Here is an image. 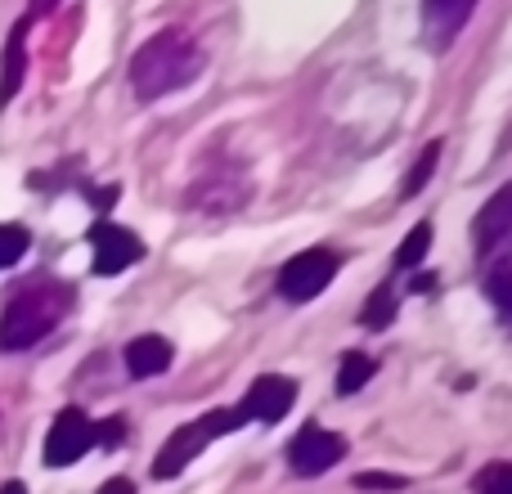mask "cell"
<instances>
[{"instance_id":"obj_16","label":"cell","mask_w":512,"mask_h":494,"mask_svg":"<svg viewBox=\"0 0 512 494\" xmlns=\"http://www.w3.org/2000/svg\"><path fill=\"white\" fill-rule=\"evenodd\" d=\"M486 292H490V301H495L499 319L512 328V265H495V270L486 274Z\"/></svg>"},{"instance_id":"obj_2","label":"cell","mask_w":512,"mask_h":494,"mask_svg":"<svg viewBox=\"0 0 512 494\" xmlns=\"http://www.w3.org/2000/svg\"><path fill=\"white\" fill-rule=\"evenodd\" d=\"M72 292L63 283H36V288H23L0 315V346L5 351H27L41 337H50L59 328L63 310H68Z\"/></svg>"},{"instance_id":"obj_4","label":"cell","mask_w":512,"mask_h":494,"mask_svg":"<svg viewBox=\"0 0 512 494\" xmlns=\"http://www.w3.org/2000/svg\"><path fill=\"white\" fill-rule=\"evenodd\" d=\"M248 198H252L248 171H243L234 158H221V162H207L203 176L189 185L185 203L194 207V212H203V216H234Z\"/></svg>"},{"instance_id":"obj_22","label":"cell","mask_w":512,"mask_h":494,"mask_svg":"<svg viewBox=\"0 0 512 494\" xmlns=\"http://www.w3.org/2000/svg\"><path fill=\"white\" fill-rule=\"evenodd\" d=\"M126 436V418H108L104 427H95V441L99 445H117Z\"/></svg>"},{"instance_id":"obj_6","label":"cell","mask_w":512,"mask_h":494,"mask_svg":"<svg viewBox=\"0 0 512 494\" xmlns=\"http://www.w3.org/2000/svg\"><path fill=\"white\" fill-rule=\"evenodd\" d=\"M472 239H477V256L495 270V265L512 261V185H504L472 221Z\"/></svg>"},{"instance_id":"obj_17","label":"cell","mask_w":512,"mask_h":494,"mask_svg":"<svg viewBox=\"0 0 512 494\" xmlns=\"http://www.w3.org/2000/svg\"><path fill=\"white\" fill-rule=\"evenodd\" d=\"M477 494H512V463H486V468L472 477Z\"/></svg>"},{"instance_id":"obj_24","label":"cell","mask_w":512,"mask_h":494,"mask_svg":"<svg viewBox=\"0 0 512 494\" xmlns=\"http://www.w3.org/2000/svg\"><path fill=\"white\" fill-rule=\"evenodd\" d=\"M90 198H95V207H113L117 189H113V185H108V189H95V194H90Z\"/></svg>"},{"instance_id":"obj_5","label":"cell","mask_w":512,"mask_h":494,"mask_svg":"<svg viewBox=\"0 0 512 494\" xmlns=\"http://www.w3.org/2000/svg\"><path fill=\"white\" fill-rule=\"evenodd\" d=\"M337 274V252H328V247H306V252H297L288 265L279 270V297L283 301H315L319 292L333 283Z\"/></svg>"},{"instance_id":"obj_13","label":"cell","mask_w":512,"mask_h":494,"mask_svg":"<svg viewBox=\"0 0 512 494\" xmlns=\"http://www.w3.org/2000/svg\"><path fill=\"white\" fill-rule=\"evenodd\" d=\"M23 36H27V23H18L14 36H9V45H5V72H0V108H5L9 99L18 95V86H23V72H27Z\"/></svg>"},{"instance_id":"obj_7","label":"cell","mask_w":512,"mask_h":494,"mask_svg":"<svg viewBox=\"0 0 512 494\" xmlns=\"http://www.w3.org/2000/svg\"><path fill=\"white\" fill-rule=\"evenodd\" d=\"M342 454H346V436L328 432L319 423H306L288 441V468L297 477H324L333 463H342Z\"/></svg>"},{"instance_id":"obj_23","label":"cell","mask_w":512,"mask_h":494,"mask_svg":"<svg viewBox=\"0 0 512 494\" xmlns=\"http://www.w3.org/2000/svg\"><path fill=\"white\" fill-rule=\"evenodd\" d=\"M99 494H135V486L126 477H113V481H104V486H99Z\"/></svg>"},{"instance_id":"obj_12","label":"cell","mask_w":512,"mask_h":494,"mask_svg":"<svg viewBox=\"0 0 512 494\" xmlns=\"http://www.w3.org/2000/svg\"><path fill=\"white\" fill-rule=\"evenodd\" d=\"M126 369H131V378H158V373L171 369V342L167 337H135L131 346H126Z\"/></svg>"},{"instance_id":"obj_9","label":"cell","mask_w":512,"mask_h":494,"mask_svg":"<svg viewBox=\"0 0 512 494\" xmlns=\"http://www.w3.org/2000/svg\"><path fill=\"white\" fill-rule=\"evenodd\" d=\"M90 445H95V423H90L81 409H63V414L54 418L50 436H45V463H50V468H72Z\"/></svg>"},{"instance_id":"obj_15","label":"cell","mask_w":512,"mask_h":494,"mask_svg":"<svg viewBox=\"0 0 512 494\" xmlns=\"http://www.w3.org/2000/svg\"><path fill=\"white\" fill-rule=\"evenodd\" d=\"M427 247H432V225H414V230L405 234V243L396 247V256H391V265H396V270H409V265H418L427 256Z\"/></svg>"},{"instance_id":"obj_10","label":"cell","mask_w":512,"mask_h":494,"mask_svg":"<svg viewBox=\"0 0 512 494\" xmlns=\"http://www.w3.org/2000/svg\"><path fill=\"white\" fill-rule=\"evenodd\" d=\"M90 247H95V274H104V279L108 274H122L126 265H135L144 256V243L113 221H99L90 230Z\"/></svg>"},{"instance_id":"obj_20","label":"cell","mask_w":512,"mask_h":494,"mask_svg":"<svg viewBox=\"0 0 512 494\" xmlns=\"http://www.w3.org/2000/svg\"><path fill=\"white\" fill-rule=\"evenodd\" d=\"M436 158H441V144H427V149H423V158H418V167L414 171H409V180H405V198L409 194H418V189H423L427 185V180H432V171H436Z\"/></svg>"},{"instance_id":"obj_19","label":"cell","mask_w":512,"mask_h":494,"mask_svg":"<svg viewBox=\"0 0 512 494\" xmlns=\"http://www.w3.org/2000/svg\"><path fill=\"white\" fill-rule=\"evenodd\" d=\"M391 319H396V301H391V292L382 288V292H373L369 301H364V315H360V324L364 328H387Z\"/></svg>"},{"instance_id":"obj_8","label":"cell","mask_w":512,"mask_h":494,"mask_svg":"<svg viewBox=\"0 0 512 494\" xmlns=\"http://www.w3.org/2000/svg\"><path fill=\"white\" fill-rule=\"evenodd\" d=\"M297 405V382L283 378V373H265V378H256L248 387V396H243L239 414L243 423H279V418H288V409Z\"/></svg>"},{"instance_id":"obj_1","label":"cell","mask_w":512,"mask_h":494,"mask_svg":"<svg viewBox=\"0 0 512 494\" xmlns=\"http://www.w3.org/2000/svg\"><path fill=\"white\" fill-rule=\"evenodd\" d=\"M203 72V50L185 32H158L135 50L131 59V90L140 99H162L171 90H185Z\"/></svg>"},{"instance_id":"obj_26","label":"cell","mask_w":512,"mask_h":494,"mask_svg":"<svg viewBox=\"0 0 512 494\" xmlns=\"http://www.w3.org/2000/svg\"><path fill=\"white\" fill-rule=\"evenodd\" d=\"M0 494H27L23 481H9V486H0Z\"/></svg>"},{"instance_id":"obj_21","label":"cell","mask_w":512,"mask_h":494,"mask_svg":"<svg viewBox=\"0 0 512 494\" xmlns=\"http://www.w3.org/2000/svg\"><path fill=\"white\" fill-rule=\"evenodd\" d=\"M355 486H360V490H405L409 481L405 477H391V472H360V477H355Z\"/></svg>"},{"instance_id":"obj_11","label":"cell","mask_w":512,"mask_h":494,"mask_svg":"<svg viewBox=\"0 0 512 494\" xmlns=\"http://www.w3.org/2000/svg\"><path fill=\"white\" fill-rule=\"evenodd\" d=\"M472 9H477V0H423V23H427V36H432L436 50L450 45L454 36L463 32Z\"/></svg>"},{"instance_id":"obj_18","label":"cell","mask_w":512,"mask_h":494,"mask_svg":"<svg viewBox=\"0 0 512 494\" xmlns=\"http://www.w3.org/2000/svg\"><path fill=\"white\" fill-rule=\"evenodd\" d=\"M27 243H32V239H27L23 225H0V270H9V265L23 261Z\"/></svg>"},{"instance_id":"obj_14","label":"cell","mask_w":512,"mask_h":494,"mask_svg":"<svg viewBox=\"0 0 512 494\" xmlns=\"http://www.w3.org/2000/svg\"><path fill=\"white\" fill-rule=\"evenodd\" d=\"M378 373V364L369 360L364 351H346L342 364H337V396H351V391H360L364 382Z\"/></svg>"},{"instance_id":"obj_3","label":"cell","mask_w":512,"mask_h":494,"mask_svg":"<svg viewBox=\"0 0 512 494\" xmlns=\"http://www.w3.org/2000/svg\"><path fill=\"white\" fill-rule=\"evenodd\" d=\"M239 427H243L239 405H234V409H212V414H203V418H194V423L176 427V432L167 436V445H162V454L153 459V477H158V481L180 477V472H185L189 463L207 450V445L221 441V436H230V432H239Z\"/></svg>"},{"instance_id":"obj_25","label":"cell","mask_w":512,"mask_h":494,"mask_svg":"<svg viewBox=\"0 0 512 494\" xmlns=\"http://www.w3.org/2000/svg\"><path fill=\"white\" fill-rule=\"evenodd\" d=\"M54 5H59V0H32V14H50Z\"/></svg>"}]
</instances>
